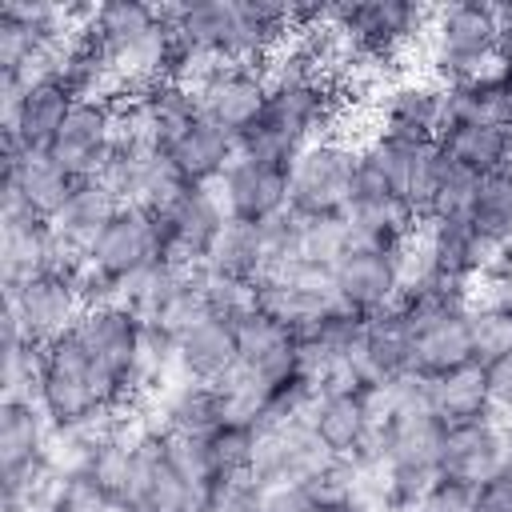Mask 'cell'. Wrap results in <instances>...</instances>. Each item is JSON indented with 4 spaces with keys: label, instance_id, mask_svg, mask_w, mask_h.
I'll use <instances>...</instances> for the list:
<instances>
[{
    "label": "cell",
    "instance_id": "cell-43",
    "mask_svg": "<svg viewBox=\"0 0 512 512\" xmlns=\"http://www.w3.org/2000/svg\"><path fill=\"white\" fill-rule=\"evenodd\" d=\"M484 368V384H488V404H492V416L500 424H512V352L480 364Z\"/></svg>",
    "mask_w": 512,
    "mask_h": 512
},
{
    "label": "cell",
    "instance_id": "cell-28",
    "mask_svg": "<svg viewBox=\"0 0 512 512\" xmlns=\"http://www.w3.org/2000/svg\"><path fill=\"white\" fill-rule=\"evenodd\" d=\"M348 228H352L356 244L400 256L420 236L424 220L416 216V208L404 196H376V200H352L348 204Z\"/></svg>",
    "mask_w": 512,
    "mask_h": 512
},
{
    "label": "cell",
    "instance_id": "cell-45",
    "mask_svg": "<svg viewBox=\"0 0 512 512\" xmlns=\"http://www.w3.org/2000/svg\"><path fill=\"white\" fill-rule=\"evenodd\" d=\"M316 496L304 484H276L264 488V512H312Z\"/></svg>",
    "mask_w": 512,
    "mask_h": 512
},
{
    "label": "cell",
    "instance_id": "cell-38",
    "mask_svg": "<svg viewBox=\"0 0 512 512\" xmlns=\"http://www.w3.org/2000/svg\"><path fill=\"white\" fill-rule=\"evenodd\" d=\"M468 328H472L476 364H488V360L512 352V304L476 300L472 312H468Z\"/></svg>",
    "mask_w": 512,
    "mask_h": 512
},
{
    "label": "cell",
    "instance_id": "cell-19",
    "mask_svg": "<svg viewBox=\"0 0 512 512\" xmlns=\"http://www.w3.org/2000/svg\"><path fill=\"white\" fill-rule=\"evenodd\" d=\"M352 356H356V364L372 388H388V384L408 380L412 376V324H408V316L396 304L368 316Z\"/></svg>",
    "mask_w": 512,
    "mask_h": 512
},
{
    "label": "cell",
    "instance_id": "cell-7",
    "mask_svg": "<svg viewBox=\"0 0 512 512\" xmlns=\"http://www.w3.org/2000/svg\"><path fill=\"white\" fill-rule=\"evenodd\" d=\"M200 484L188 480V472L172 456V436L160 424H140L132 440V484H128V508L132 512H196Z\"/></svg>",
    "mask_w": 512,
    "mask_h": 512
},
{
    "label": "cell",
    "instance_id": "cell-44",
    "mask_svg": "<svg viewBox=\"0 0 512 512\" xmlns=\"http://www.w3.org/2000/svg\"><path fill=\"white\" fill-rule=\"evenodd\" d=\"M476 512H512V464H500L476 484Z\"/></svg>",
    "mask_w": 512,
    "mask_h": 512
},
{
    "label": "cell",
    "instance_id": "cell-31",
    "mask_svg": "<svg viewBox=\"0 0 512 512\" xmlns=\"http://www.w3.org/2000/svg\"><path fill=\"white\" fill-rule=\"evenodd\" d=\"M120 196L100 180V176H84L76 180L64 212L52 220L56 224V236L80 252H92V244L100 240V232L112 224V216L120 212Z\"/></svg>",
    "mask_w": 512,
    "mask_h": 512
},
{
    "label": "cell",
    "instance_id": "cell-12",
    "mask_svg": "<svg viewBox=\"0 0 512 512\" xmlns=\"http://www.w3.org/2000/svg\"><path fill=\"white\" fill-rule=\"evenodd\" d=\"M116 144V112H112V96H84L72 104L68 120L60 124L56 140L48 144L44 156H52L64 172H72L76 180L96 176L104 156Z\"/></svg>",
    "mask_w": 512,
    "mask_h": 512
},
{
    "label": "cell",
    "instance_id": "cell-29",
    "mask_svg": "<svg viewBox=\"0 0 512 512\" xmlns=\"http://www.w3.org/2000/svg\"><path fill=\"white\" fill-rule=\"evenodd\" d=\"M168 8H172V24L204 64H232L236 24H240L236 0H196V4H168Z\"/></svg>",
    "mask_w": 512,
    "mask_h": 512
},
{
    "label": "cell",
    "instance_id": "cell-13",
    "mask_svg": "<svg viewBox=\"0 0 512 512\" xmlns=\"http://www.w3.org/2000/svg\"><path fill=\"white\" fill-rule=\"evenodd\" d=\"M332 284H336V300L340 304H348L360 316H376V312H384V308H392L400 300V288H404L400 256L352 244L332 264Z\"/></svg>",
    "mask_w": 512,
    "mask_h": 512
},
{
    "label": "cell",
    "instance_id": "cell-41",
    "mask_svg": "<svg viewBox=\"0 0 512 512\" xmlns=\"http://www.w3.org/2000/svg\"><path fill=\"white\" fill-rule=\"evenodd\" d=\"M204 308H208V316H224L236 324L240 316H248L256 308V288L204 268Z\"/></svg>",
    "mask_w": 512,
    "mask_h": 512
},
{
    "label": "cell",
    "instance_id": "cell-6",
    "mask_svg": "<svg viewBox=\"0 0 512 512\" xmlns=\"http://www.w3.org/2000/svg\"><path fill=\"white\" fill-rule=\"evenodd\" d=\"M428 20L432 8L408 0H368V4H336L328 28L352 56L368 64H384L400 56L412 40H420L428 32Z\"/></svg>",
    "mask_w": 512,
    "mask_h": 512
},
{
    "label": "cell",
    "instance_id": "cell-24",
    "mask_svg": "<svg viewBox=\"0 0 512 512\" xmlns=\"http://www.w3.org/2000/svg\"><path fill=\"white\" fill-rule=\"evenodd\" d=\"M468 312L472 308L412 324V376L416 380L428 384V380H440L448 372H460V368L476 364Z\"/></svg>",
    "mask_w": 512,
    "mask_h": 512
},
{
    "label": "cell",
    "instance_id": "cell-37",
    "mask_svg": "<svg viewBox=\"0 0 512 512\" xmlns=\"http://www.w3.org/2000/svg\"><path fill=\"white\" fill-rule=\"evenodd\" d=\"M468 220L480 232V240L492 244V248L512 236V172L500 168V172H492V176L480 180Z\"/></svg>",
    "mask_w": 512,
    "mask_h": 512
},
{
    "label": "cell",
    "instance_id": "cell-40",
    "mask_svg": "<svg viewBox=\"0 0 512 512\" xmlns=\"http://www.w3.org/2000/svg\"><path fill=\"white\" fill-rule=\"evenodd\" d=\"M196 512H264V488L252 476H228L212 480L200 492Z\"/></svg>",
    "mask_w": 512,
    "mask_h": 512
},
{
    "label": "cell",
    "instance_id": "cell-15",
    "mask_svg": "<svg viewBox=\"0 0 512 512\" xmlns=\"http://www.w3.org/2000/svg\"><path fill=\"white\" fill-rule=\"evenodd\" d=\"M328 452L320 448L308 416L296 420H280V424H264L260 428V444H256V460H252V480L260 488H276V484H304L320 460Z\"/></svg>",
    "mask_w": 512,
    "mask_h": 512
},
{
    "label": "cell",
    "instance_id": "cell-16",
    "mask_svg": "<svg viewBox=\"0 0 512 512\" xmlns=\"http://www.w3.org/2000/svg\"><path fill=\"white\" fill-rule=\"evenodd\" d=\"M308 424L328 456H352L376 428V388H332L308 408Z\"/></svg>",
    "mask_w": 512,
    "mask_h": 512
},
{
    "label": "cell",
    "instance_id": "cell-3",
    "mask_svg": "<svg viewBox=\"0 0 512 512\" xmlns=\"http://www.w3.org/2000/svg\"><path fill=\"white\" fill-rule=\"evenodd\" d=\"M496 36H500V4L460 0L432 8L428 20V64L436 84H456L496 68Z\"/></svg>",
    "mask_w": 512,
    "mask_h": 512
},
{
    "label": "cell",
    "instance_id": "cell-34",
    "mask_svg": "<svg viewBox=\"0 0 512 512\" xmlns=\"http://www.w3.org/2000/svg\"><path fill=\"white\" fill-rule=\"evenodd\" d=\"M208 272L240 280V284H256L272 272V252L264 240V224H244V220H228L208 264Z\"/></svg>",
    "mask_w": 512,
    "mask_h": 512
},
{
    "label": "cell",
    "instance_id": "cell-8",
    "mask_svg": "<svg viewBox=\"0 0 512 512\" xmlns=\"http://www.w3.org/2000/svg\"><path fill=\"white\" fill-rule=\"evenodd\" d=\"M156 224H160V240H164V260L200 268L212 256V248L228 224V212H224L216 188H180L168 204L156 208Z\"/></svg>",
    "mask_w": 512,
    "mask_h": 512
},
{
    "label": "cell",
    "instance_id": "cell-20",
    "mask_svg": "<svg viewBox=\"0 0 512 512\" xmlns=\"http://www.w3.org/2000/svg\"><path fill=\"white\" fill-rule=\"evenodd\" d=\"M440 132H444V84L396 80L380 96V136L424 144V140H440Z\"/></svg>",
    "mask_w": 512,
    "mask_h": 512
},
{
    "label": "cell",
    "instance_id": "cell-32",
    "mask_svg": "<svg viewBox=\"0 0 512 512\" xmlns=\"http://www.w3.org/2000/svg\"><path fill=\"white\" fill-rule=\"evenodd\" d=\"M56 80L76 96H112L120 88L116 80V64L104 52V44L92 36V28H80L56 56Z\"/></svg>",
    "mask_w": 512,
    "mask_h": 512
},
{
    "label": "cell",
    "instance_id": "cell-30",
    "mask_svg": "<svg viewBox=\"0 0 512 512\" xmlns=\"http://www.w3.org/2000/svg\"><path fill=\"white\" fill-rule=\"evenodd\" d=\"M156 412H160L156 424L172 436H204L228 420V404H224L220 384H200V380H180V376L160 392Z\"/></svg>",
    "mask_w": 512,
    "mask_h": 512
},
{
    "label": "cell",
    "instance_id": "cell-1",
    "mask_svg": "<svg viewBox=\"0 0 512 512\" xmlns=\"http://www.w3.org/2000/svg\"><path fill=\"white\" fill-rule=\"evenodd\" d=\"M32 400L40 404L52 436H72V432H88L112 416H120L92 368L88 348L80 344L76 328L48 340L40 348V364H36V388Z\"/></svg>",
    "mask_w": 512,
    "mask_h": 512
},
{
    "label": "cell",
    "instance_id": "cell-33",
    "mask_svg": "<svg viewBox=\"0 0 512 512\" xmlns=\"http://www.w3.org/2000/svg\"><path fill=\"white\" fill-rule=\"evenodd\" d=\"M448 124H504L508 128V76L500 68L444 84V128Z\"/></svg>",
    "mask_w": 512,
    "mask_h": 512
},
{
    "label": "cell",
    "instance_id": "cell-42",
    "mask_svg": "<svg viewBox=\"0 0 512 512\" xmlns=\"http://www.w3.org/2000/svg\"><path fill=\"white\" fill-rule=\"evenodd\" d=\"M416 512H476V488L436 476L432 488L424 492V500L416 504Z\"/></svg>",
    "mask_w": 512,
    "mask_h": 512
},
{
    "label": "cell",
    "instance_id": "cell-4",
    "mask_svg": "<svg viewBox=\"0 0 512 512\" xmlns=\"http://www.w3.org/2000/svg\"><path fill=\"white\" fill-rule=\"evenodd\" d=\"M356 160H360V144L336 132L304 144L288 168V212L296 220L348 216Z\"/></svg>",
    "mask_w": 512,
    "mask_h": 512
},
{
    "label": "cell",
    "instance_id": "cell-39",
    "mask_svg": "<svg viewBox=\"0 0 512 512\" xmlns=\"http://www.w3.org/2000/svg\"><path fill=\"white\" fill-rule=\"evenodd\" d=\"M352 228H348V216H324V220H300V248H296V260H308V264H324L332 268L348 248H352Z\"/></svg>",
    "mask_w": 512,
    "mask_h": 512
},
{
    "label": "cell",
    "instance_id": "cell-17",
    "mask_svg": "<svg viewBox=\"0 0 512 512\" xmlns=\"http://www.w3.org/2000/svg\"><path fill=\"white\" fill-rule=\"evenodd\" d=\"M500 464H508V424H500L496 416L444 428L440 476L476 488V484L488 480Z\"/></svg>",
    "mask_w": 512,
    "mask_h": 512
},
{
    "label": "cell",
    "instance_id": "cell-2",
    "mask_svg": "<svg viewBox=\"0 0 512 512\" xmlns=\"http://www.w3.org/2000/svg\"><path fill=\"white\" fill-rule=\"evenodd\" d=\"M76 336L88 348L92 368H96L112 408L124 412L128 404H136L144 396V364H140L144 316L124 300L104 304V308H84Z\"/></svg>",
    "mask_w": 512,
    "mask_h": 512
},
{
    "label": "cell",
    "instance_id": "cell-46",
    "mask_svg": "<svg viewBox=\"0 0 512 512\" xmlns=\"http://www.w3.org/2000/svg\"><path fill=\"white\" fill-rule=\"evenodd\" d=\"M496 68L512 76V4H500V36H496Z\"/></svg>",
    "mask_w": 512,
    "mask_h": 512
},
{
    "label": "cell",
    "instance_id": "cell-47",
    "mask_svg": "<svg viewBox=\"0 0 512 512\" xmlns=\"http://www.w3.org/2000/svg\"><path fill=\"white\" fill-rule=\"evenodd\" d=\"M312 512H376L364 496H340V500H316Z\"/></svg>",
    "mask_w": 512,
    "mask_h": 512
},
{
    "label": "cell",
    "instance_id": "cell-27",
    "mask_svg": "<svg viewBox=\"0 0 512 512\" xmlns=\"http://www.w3.org/2000/svg\"><path fill=\"white\" fill-rule=\"evenodd\" d=\"M236 344H240V368L252 372L256 380H276L300 364L296 332L260 308L236 320Z\"/></svg>",
    "mask_w": 512,
    "mask_h": 512
},
{
    "label": "cell",
    "instance_id": "cell-50",
    "mask_svg": "<svg viewBox=\"0 0 512 512\" xmlns=\"http://www.w3.org/2000/svg\"><path fill=\"white\" fill-rule=\"evenodd\" d=\"M508 464H512V424H508Z\"/></svg>",
    "mask_w": 512,
    "mask_h": 512
},
{
    "label": "cell",
    "instance_id": "cell-14",
    "mask_svg": "<svg viewBox=\"0 0 512 512\" xmlns=\"http://www.w3.org/2000/svg\"><path fill=\"white\" fill-rule=\"evenodd\" d=\"M216 192H220V204H224L228 220L268 224V220L288 212V168L268 164V160L236 156L228 164L224 180L216 184Z\"/></svg>",
    "mask_w": 512,
    "mask_h": 512
},
{
    "label": "cell",
    "instance_id": "cell-36",
    "mask_svg": "<svg viewBox=\"0 0 512 512\" xmlns=\"http://www.w3.org/2000/svg\"><path fill=\"white\" fill-rule=\"evenodd\" d=\"M424 400L428 408L436 412V420L444 428L452 424H472V420H484L492 416V404H488V384H484V368L480 364H468L460 372H448L440 380H428L424 384Z\"/></svg>",
    "mask_w": 512,
    "mask_h": 512
},
{
    "label": "cell",
    "instance_id": "cell-21",
    "mask_svg": "<svg viewBox=\"0 0 512 512\" xmlns=\"http://www.w3.org/2000/svg\"><path fill=\"white\" fill-rule=\"evenodd\" d=\"M56 252V224L28 212V208H4L0 212V280L4 288L48 272Z\"/></svg>",
    "mask_w": 512,
    "mask_h": 512
},
{
    "label": "cell",
    "instance_id": "cell-10",
    "mask_svg": "<svg viewBox=\"0 0 512 512\" xmlns=\"http://www.w3.org/2000/svg\"><path fill=\"white\" fill-rule=\"evenodd\" d=\"M4 308L16 312L20 328L40 348L48 340L72 332L84 316V300H80L76 280L60 276V272H40V276H28V280L4 288Z\"/></svg>",
    "mask_w": 512,
    "mask_h": 512
},
{
    "label": "cell",
    "instance_id": "cell-9",
    "mask_svg": "<svg viewBox=\"0 0 512 512\" xmlns=\"http://www.w3.org/2000/svg\"><path fill=\"white\" fill-rule=\"evenodd\" d=\"M160 260H164V240H160L156 208H144V204H124L88 252V264L120 288L140 280Z\"/></svg>",
    "mask_w": 512,
    "mask_h": 512
},
{
    "label": "cell",
    "instance_id": "cell-18",
    "mask_svg": "<svg viewBox=\"0 0 512 512\" xmlns=\"http://www.w3.org/2000/svg\"><path fill=\"white\" fill-rule=\"evenodd\" d=\"M240 368L236 324L224 316H200L176 336V376L200 384H224Z\"/></svg>",
    "mask_w": 512,
    "mask_h": 512
},
{
    "label": "cell",
    "instance_id": "cell-25",
    "mask_svg": "<svg viewBox=\"0 0 512 512\" xmlns=\"http://www.w3.org/2000/svg\"><path fill=\"white\" fill-rule=\"evenodd\" d=\"M164 152H168V160H172V168H176L184 188H216L224 180L228 164L240 156L236 152V136L216 128L204 116L196 124H188Z\"/></svg>",
    "mask_w": 512,
    "mask_h": 512
},
{
    "label": "cell",
    "instance_id": "cell-49",
    "mask_svg": "<svg viewBox=\"0 0 512 512\" xmlns=\"http://www.w3.org/2000/svg\"><path fill=\"white\" fill-rule=\"evenodd\" d=\"M44 512H68V508H60V504H44Z\"/></svg>",
    "mask_w": 512,
    "mask_h": 512
},
{
    "label": "cell",
    "instance_id": "cell-5",
    "mask_svg": "<svg viewBox=\"0 0 512 512\" xmlns=\"http://www.w3.org/2000/svg\"><path fill=\"white\" fill-rule=\"evenodd\" d=\"M340 108H344V84L336 76L268 80V100L252 128L272 136L288 152H300L304 144L332 136Z\"/></svg>",
    "mask_w": 512,
    "mask_h": 512
},
{
    "label": "cell",
    "instance_id": "cell-35",
    "mask_svg": "<svg viewBox=\"0 0 512 512\" xmlns=\"http://www.w3.org/2000/svg\"><path fill=\"white\" fill-rule=\"evenodd\" d=\"M440 148L448 160L472 176H492L512 156V132L504 124H448L440 132Z\"/></svg>",
    "mask_w": 512,
    "mask_h": 512
},
{
    "label": "cell",
    "instance_id": "cell-22",
    "mask_svg": "<svg viewBox=\"0 0 512 512\" xmlns=\"http://www.w3.org/2000/svg\"><path fill=\"white\" fill-rule=\"evenodd\" d=\"M76 188V176L64 172L52 156H28L24 164H4L0 184V212L4 208H28L44 220H56Z\"/></svg>",
    "mask_w": 512,
    "mask_h": 512
},
{
    "label": "cell",
    "instance_id": "cell-11",
    "mask_svg": "<svg viewBox=\"0 0 512 512\" xmlns=\"http://www.w3.org/2000/svg\"><path fill=\"white\" fill-rule=\"evenodd\" d=\"M196 100L204 120L232 136H244L264 112L268 76L248 64H208L196 80Z\"/></svg>",
    "mask_w": 512,
    "mask_h": 512
},
{
    "label": "cell",
    "instance_id": "cell-26",
    "mask_svg": "<svg viewBox=\"0 0 512 512\" xmlns=\"http://www.w3.org/2000/svg\"><path fill=\"white\" fill-rule=\"evenodd\" d=\"M420 240L428 248L432 272L440 280H452V284H464V288H476L488 260H492V244L480 240L472 220H428Z\"/></svg>",
    "mask_w": 512,
    "mask_h": 512
},
{
    "label": "cell",
    "instance_id": "cell-48",
    "mask_svg": "<svg viewBox=\"0 0 512 512\" xmlns=\"http://www.w3.org/2000/svg\"><path fill=\"white\" fill-rule=\"evenodd\" d=\"M508 132H512V76H508Z\"/></svg>",
    "mask_w": 512,
    "mask_h": 512
},
{
    "label": "cell",
    "instance_id": "cell-23",
    "mask_svg": "<svg viewBox=\"0 0 512 512\" xmlns=\"http://www.w3.org/2000/svg\"><path fill=\"white\" fill-rule=\"evenodd\" d=\"M72 104H76V96H72L56 76H48V80L24 88V96L16 100V108L4 112L0 128H4V136L20 140L24 152L40 156V152H48V144L56 140V132H60V124L68 120Z\"/></svg>",
    "mask_w": 512,
    "mask_h": 512
}]
</instances>
